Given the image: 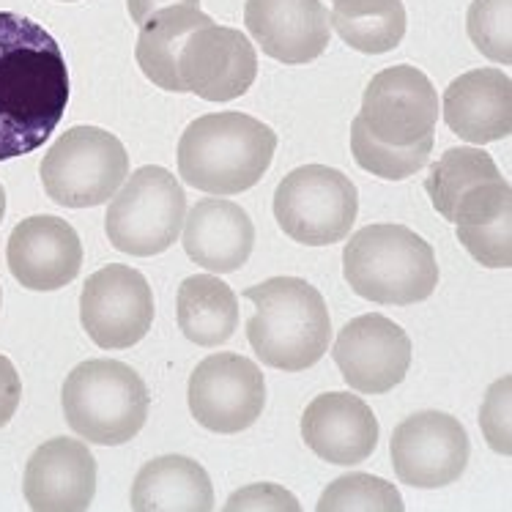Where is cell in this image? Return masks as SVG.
<instances>
[{"mask_svg": "<svg viewBox=\"0 0 512 512\" xmlns=\"http://www.w3.org/2000/svg\"><path fill=\"white\" fill-rule=\"evenodd\" d=\"M69 105V66L39 22L0 11V162L42 148Z\"/></svg>", "mask_w": 512, "mask_h": 512, "instance_id": "obj_1", "label": "cell"}, {"mask_svg": "<svg viewBox=\"0 0 512 512\" xmlns=\"http://www.w3.org/2000/svg\"><path fill=\"white\" fill-rule=\"evenodd\" d=\"M277 132L244 113L195 118L178 140V176L217 198L252 189L272 168Z\"/></svg>", "mask_w": 512, "mask_h": 512, "instance_id": "obj_2", "label": "cell"}, {"mask_svg": "<svg viewBox=\"0 0 512 512\" xmlns=\"http://www.w3.org/2000/svg\"><path fill=\"white\" fill-rule=\"evenodd\" d=\"M255 304L247 340L263 365L302 373L329 351L332 318L321 291L299 277H272L244 291Z\"/></svg>", "mask_w": 512, "mask_h": 512, "instance_id": "obj_3", "label": "cell"}, {"mask_svg": "<svg viewBox=\"0 0 512 512\" xmlns=\"http://www.w3.org/2000/svg\"><path fill=\"white\" fill-rule=\"evenodd\" d=\"M343 277L367 302L408 307L439 285V263L428 241L406 225L378 222L356 230L343 250Z\"/></svg>", "mask_w": 512, "mask_h": 512, "instance_id": "obj_4", "label": "cell"}, {"mask_svg": "<svg viewBox=\"0 0 512 512\" xmlns=\"http://www.w3.org/2000/svg\"><path fill=\"white\" fill-rule=\"evenodd\" d=\"M61 406L80 439L99 447H121L146 425L151 395L146 381L124 362L88 359L63 381Z\"/></svg>", "mask_w": 512, "mask_h": 512, "instance_id": "obj_5", "label": "cell"}, {"mask_svg": "<svg viewBox=\"0 0 512 512\" xmlns=\"http://www.w3.org/2000/svg\"><path fill=\"white\" fill-rule=\"evenodd\" d=\"M187 217V195L176 176L157 165L135 170L110 200L105 233L118 252L151 258L176 244Z\"/></svg>", "mask_w": 512, "mask_h": 512, "instance_id": "obj_6", "label": "cell"}, {"mask_svg": "<svg viewBox=\"0 0 512 512\" xmlns=\"http://www.w3.org/2000/svg\"><path fill=\"white\" fill-rule=\"evenodd\" d=\"M47 198L66 209H94L113 198L129 176L124 143L99 126L63 132L42 159Z\"/></svg>", "mask_w": 512, "mask_h": 512, "instance_id": "obj_7", "label": "cell"}, {"mask_svg": "<svg viewBox=\"0 0 512 512\" xmlns=\"http://www.w3.org/2000/svg\"><path fill=\"white\" fill-rule=\"evenodd\" d=\"M359 214L354 181L337 168L304 165L280 181L274 192V220L288 239L307 247L343 241Z\"/></svg>", "mask_w": 512, "mask_h": 512, "instance_id": "obj_8", "label": "cell"}, {"mask_svg": "<svg viewBox=\"0 0 512 512\" xmlns=\"http://www.w3.org/2000/svg\"><path fill=\"white\" fill-rule=\"evenodd\" d=\"M187 400L198 425L233 436L252 428L263 414L266 378L247 356L211 354L189 376Z\"/></svg>", "mask_w": 512, "mask_h": 512, "instance_id": "obj_9", "label": "cell"}, {"mask_svg": "<svg viewBox=\"0 0 512 512\" xmlns=\"http://www.w3.org/2000/svg\"><path fill=\"white\" fill-rule=\"evenodd\" d=\"M80 321L88 337L105 351L132 348L154 324V293L143 274L110 263L88 277L80 293Z\"/></svg>", "mask_w": 512, "mask_h": 512, "instance_id": "obj_10", "label": "cell"}, {"mask_svg": "<svg viewBox=\"0 0 512 512\" xmlns=\"http://www.w3.org/2000/svg\"><path fill=\"white\" fill-rule=\"evenodd\" d=\"M356 118L378 143L414 146L436 135L439 94L417 66H389L370 80Z\"/></svg>", "mask_w": 512, "mask_h": 512, "instance_id": "obj_11", "label": "cell"}, {"mask_svg": "<svg viewBox=\"0 0 512 512\" xmlns=\"http://www.w3.org/2000/svg\"><path fill=\"white\" fill-rule=\"evenodd\" d=\"M392 469L400 482L422 491H436L460 480L469 466V433L444 411H419L400 422L392 441Z\"/></svg>", "mask_w": 512, "mask_h": 512, "instance_id": "obj_12", "label": "cell"}, {"mask_svg": "<svg viewBox=\"0 0 512 512\" xmlns=\"http://www.w3.org/2000/svg\"><path fill=\"white\" fill-rule=\"evenodd\" d=\"M176 66L187 94L206 102H233L255 83L258 53L241 31L209 22L189 33Z\"/></svg>", "mask_w": 512, "mask_h": 512, "instance_id": "obj_13", "label": "cell"}, {"mask_svg": "<svg viewBox=\"0 0 512 512\" xmlns=\"http://www.w3.org/2000/svg\"><path fill=\"white\" fill-rule=\"evenodd\" d=\"M332 356L348 387L362 395H384L406 378L411 340L392 318L367 313L340 329Z\"/></svg>", "mask_w": 512, "mask_h": 512, "instance_id": "obj_14", "label": "cell"}, {"mask_svg": "<svg viewBox=\"0 0 512 512\" xmlns=\"http://www.w3.org/2000/svg\"><path fill=\"white\" fill-rule=\"evenodd\" d=\"M6 263L22 288L61 291L83 269V244L66 220L36 214L11 230Z\"/></svg>", "mask_w": 512, "mask_h": 512, "instance_id": "obj_15", "label": "cell"}, {"mask_svg": "<svg viewBox=\"0 0 512 512\" xmlns=\"http://www.w3.org/2000/svg\"><path fill=\"white\" fill-rule=\"evenodd\" d=\"M244 25L274 61L299 66L329 47V9L321 0H247Z\"/></svg>", "mask_w": 512, "mask_h": 512, "instance_id": "obj_16", "label": "cell"}, {"mask_svg": "<svg viewBox=\"0 0 512 512\" xmlns=\"http://www.w3.org/2000/svg\"><path fill=\"white\" fill-rule=\"evenodd\" d=\"M25 502L36 512H83L96 496V460L83 441L50 439L25 466Z\"/></svg>", "mask_w": 512, "mask_h": 512, "instance_id": "obj_17", "label": "cell"}, {"mask_svg": "<svg viewBox=\"0 0 512 512\" xmlns=\"http://www.w3.org/2000/svg\"><path fill=\"white\" fill-rule=\"evenodd\" d=\"M302 439L326 463L356 466L378 447V419L351 392H326L304 408Z\"/></svg>", "mask_w": 512, "mask_h": 512, "instance_id": "obj_18", "label": "cell"}, {"mask_svg": "<svg viewBox=\"0 0 512 512\" xmlns=\"http://www.w3.org/2000/svg\"><path fill=\"white\" fill-rule=\"evenodd\" d=\"M444 121L452 132L474 143H496L512 132V80L502 69H474L455 77L444 91Z\"/></svg>", "mask_w": 512, "mask_h": 512, "instance_id": "obj_19", "label": "cell"}, {"mask_svg": "<svg viewBox=\"0 0 512 512\" xmlns=\"http://www.w3.org/2000/svg\"><path fill=\"white\" fill-rule=\"evenodd\" d=\"M184 250L214 274L239 272L255 247V225L239 203L203 198L184 217Z\"/></svg>", "mask_w": 512, "mask_h": 512, "instance_id": "obj_20", "label": "cell"}, {"mask_svg": "<svg viewBox=\"0 0 512 512\" xmlns=\"http://www.w3.org/2000/svg\"><path fill=\"white\" fill-rule=\"evenodd\" d=\"M455 233L471 258L485 269L512 266V189L496 176L471 187L455 209Z\"/></svg>", "mask_w": 512, "mask_h": 512, "instance_id": "obj_21", "label": "cell"}, {"mask_svg": "<svg viewBox=\"0 0 512 512\" xmlns=\"http://www.w3.org/2000/svg\"><path fill=\"white\" fill-rule=\"evenodd\" d=\"M135 512H209L214 510V488L198 460L184 455H162L137 471L132 485Z\"/></svg>", "mask_w": 512, "mask_h": 512, "instance_id": "obj_22", "label": "cell"}, {"mask_svg": "<svg viewBox=\"0 0 512 512\" xmlns=\"http://www.w3.org/2000/svg\"><path fill=\"white\" fill-rule=\"evenodd\" d=\"M209 22V14H203L198 6H187V3L159 9L140 25V36L135 44L137 66L162 91L187 94L181 85V77H178V53H181L189 33L209 25Z\"/></svg>", "mask_w": 512, "mask_h": 512, "instance_id": "obj_23", "label": "cell"}, {"mask_svg": "<svg viewBox=\"0 0 512 512\" xmlns=\"http://www.w3.org/2000/svg\"><path fill=\"white\" fill-rule=\"evenodd\" d=\"M178 329L189 343L217 348L239 329V299L228 283L195 274L178 285Z\"/></svg>", "mask_w": 512, "mask_h": 512, "instance_id": "obj_24", "label": "cell"}, {"mask_svg": "<svg viewBox=\"0 0 512 512\" xmlns=\"http://www.w3.org/2000/svg\"><path fill=\"white\" fill-rule=\"evenodd\" d=\"M403 0H335L329 25L351 50L381 55L395 50L406 36Z\"/></svg>", "mask_w": 512, "mask_h": 512, "instance_id": "obj_25", "label": "cell"}, {"mask_svg": "<svg viewBox=\"0 0 512 512\" xmlns=\"http://www.w3.org/2000/svg\"><path fill=\"white\" fill-rule=\"evenodd\" d=\"M502 176L491 154H485L482 148L460 146L447 148L439 157V162L430 168V176L425 178V192H428L433 209L439 211L444 220L455 217L460 198L477 187L482 181Z\"/></svg>", "mask_w": 512, "mask_h": 512, "instance_id": "obj_26", "label": "cell"}, {"mask_svg": "<svg viewBox=\"0 0 512 512\" xmlns=\"http://www.w3.org/2000/svg\"><path fill=\"white\" fill-rule=\"evenodd\" d=\"M433 143H436V135L406 148L387 146V143H378L359 118H354V124H351V154H354L356 165L384 181H403L425 168Z\"/></svg>", "mask_w": 512, "mask_h": 512, "instance_id": "obj_27", "label": "cell"}, {"mask_svg": "<svg viewBox=\"0 0 512 512\" xmlns=\"http://www.w3.org/2000/svg\"><path fill=\"white\" fill-rule=\"evenodd\" d=\"M318 512H403V496L392 482L373 474H345L337 477L315 504Z\"/></svg>", "mask_w": 512, "mask_h": 512, "instance_id": "obj_28", "label": "cell"}, {"mask_svg": "<svg viewBox=\"0 0 512 512\" xmlns=\"http://www.w3.org/2000/svg\"><path fill=\"white\" fill-rule=\"evenodd\" d=\"M466 31L485 58L507 66L512 61V0H471Z\"/></svg>", "mask_w": 512, "mask_h": 512, "instance_id": "obj_29", "label": "cell"}, {"mask_svg": "<svg viewBox=\"0 0 512 512\" xmlns=\"http://www.w3.org/2000/svg\"><path fill=\"white\" fill-rule=\"evenodd\" d=\"M510 403H512V378H499L482 403L480 428L485 433V441L491 444L493 452L504 458L512 455V430H510Z\"/></svg>", "mask_w": 512, "mask_h": 512, "instance_id": "obj_30", "label": "cell"}, {"mask_svg": "<svg viewBox=\"0 0 512 512\" xmlns=\"http://www.w3.org/2000/svg\"><path fill=\"white\" fill-rule=\"evenodd\" d=\"M299 512L302 504L299 499L288 493L280 485L274 482H255V485H247L241 488L228 499L225 504V512Z\"/></svg>", "mask_w": 512, "mask_h": 512, "instance_id": "obj_31", "label": "cell"}, {"mask_svg": "<svg viewBox=\"0 0 512 512\" xmlns=\"http://www.w3.org/2000/svg\"><path fill=\"white\" fill-rule=\"evenodd\" d=\"M22 400V381L17 367L11 365V359L0 354V428H6L11 417L17 414Z\"/></svg>", "mask_w": 512, "mask_h": 512, "instance_id": "obj_32", "label": "cell"}, {"mask_svg": "<svg viewBox=\"0 0 512 512\" xmlns=\"http://www.w3.org/2000/svg\"><path fill=\"white\" fill-rule=\"evenodd\" d=\"M181 3H187V6H200V0H126V9H129L132 22L140 28V25H143L151 14H157L159 9L181 6Z\"/></svg>", "mask_w": 512, "mask_h": 512, "instance_id": "obj_33", "label": "cell"}, {"mask_svg": "<svg viewBox=\"0 0 512 512\" xmlns=\"http://www.w3.org/2000/svg\"><path fill=\"white\" fill-rule=\"evenodd\" d=\"M3 217H6V189L0 184V222H3Z\"/></svg>", "mask_w": 512, "mask_h": 512, "instance_id": "obj_34", "label": "cell"}, {"mask_svg": "<svg viewBox=\"0 0 512 512\" xmlns=\"http://www.w3.org/2000/svg\"><path fill=\"white\" fill-rule=\"evenodd\" d=\"M0 307H3V291H0Z\"/></svg>", "mask_w": 512, "mask_h": 512, "instance_id": "obj_35", "label": "cell"}, {"mask_svg": "<svg viewBox=\"0 0 512 512\" xmlns=\"http://www.w3.org/2000/svg\"><path fill=\"white\" fill-rule=\"evenodd\" d=\"M63 3H74V0H63Z\"/></svg>", "mask_w": 512, "mask_h": 512, "instance_id": "obj_36", "label": "cell"}]
</instances>
